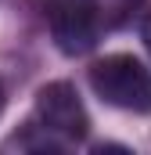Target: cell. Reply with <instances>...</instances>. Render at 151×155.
Wrapping results in <instances>:
<instances>
[{
    "label": "cell",
    "mask_w": 151,
    "mask_h": 155,
    "mask_svg": "<svg viewBox=\"0 0 151 155\" xmlns=\"http://www.w3.org/2000/svg\"><path fill=\"white\" fill-rule=\"evenodd\" d=\"M0 112H4V87H0Z\"/></svg>",
    "instance_id": "obj_5"
},
{
    "label": "cell",
    "mask_w": 151,
    "mask_h": 155,
    "mask_svg": "<svg viewBox=\"0 0 151 155\" xmlns=\"http://www.w3.org/2000/svg\"><path fill=\"white\" fill-rule=\"evenodd\" d=\"M140 40H144V47H148V54H151V15L144 18V25H140Z\"/></svg>",
    "instance_id": "obj_4"
},
{
    "label": "cell",
    "mask_w": 151,
    "mask_h": 155,
    "mask_svg": "<svg viewBox=\"0 0 151 155\" xmlns=\"http://www.w3.org/2000/svg\"><path fill=\"white\" fill-rule=\"evenodd\" d=\"M90 87L112 108L151 116V69L144 61H137L133 54H108L94 61Z\"/></svg>",
    "instance_id": "obj_1"
},
{
    "label": "cell",
    "mask_w": 151,
    "mask_h": 155,
    "mask_svg": "<svg viewBox=\"0 0 151 155\" xmlns=\"http://www.w3.org/2000/svg\"><path fill=\"white\" fill-rule=\"evenodd\" d=\"M36 123L50 134V137H61V141H83L90 134V116H86V105L79 97L72 83L58 79V83H47L36 90Z\"/></svg>",
    "instance_id": "obj_2"
},
{
    "label": "cell",
    "mask_w": 151,
    "mask_h": 155,
    "mask_svg": "<svg viewBox=\"0 0 151 155\" xmlns=\"http://www.w3.org/2000/svg\"><path fill=\"white\" fill-rule=\"evenodd\" d=\"M50 36L69 58L94 51L101 36L97 0H50Z\"/></svg>",
    "instance_id": "obj_3"
}]
</instances>
